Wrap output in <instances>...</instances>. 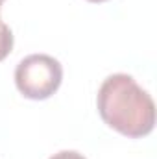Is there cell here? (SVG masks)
<instances>
[{
  "instance_id": "4",
  "label": "cell",
  "mask_w": 157,
  "mask_h": 159,
  "mask_svg": "<svg viewBox=\"0 0 157 159\" xmlns=\"http://www.w3.org/2000/svg\"><path fill=\"white\" fill-rule=\"evenodd\" d=\"M48 159H87L83 154H79L76 150H61V152H57V154H54L52 157Z\"/></svg>"
},
{
  "instance_id": "1",
  "label": "cell",
  "mask_w": 157,
  "mask_h": 159,
  "mask_svg": "<svg viewBox=\"0 0 157 159\" xmlns=\"http://www.w3.org/2000/svg\"><path fill=\"white\" fill-rule=\"evenodd\" d=\"M96 107L102 120L129 139H141L155 128L154 98L133 76L117 72L102 81L96 94Z\"/></svg>"
},
{
  "instance_id": "2",
  "label": "cell",
  "mask_w": 157,
  "mask_h": 159,
  "mask_svg": "<svg viewBox=\"0 0 157 159\" xmlns=\"http://www.w3.org/2000/svg\"><path fill=\"white\" fill-rule=\"evenodd\" d=\"M63 81L61 63L48 54H32L19 61L15 85L28 100H46L57 93Z\"/></svg>"
},
{
  "instance_id": "6",
  "label": "cell",
  "mask_w": 157,
  "mask_h": 159,
  "mask_svg": "<svg viewBox=\"0 0 157 159\" xmlns=\"http://www.w3.org/2000/svg\"><path fill=\"white\" fill-rule=\"evenodd\" d=\"M4 2H6V0H0V9H2V4H4Z\"/></svg>"
},
{
  "instance_id": "5",
  "label": "cell",
  "mask_w": 157,
  "mask_h": 159,
  "mask_svg": "<svg viewBox=\"0 0 157 159\" xmlns=\"http://www.w3.org/2000/svg\"><path fill=\"white\" fill-rule=\"evenodd\" d=\"M87 2H91V4H102V2H107V0H87Z\"/></svg>"
},
{
  "instance_id": "3",
  "label": "cell",
  "mask_w": 157,
  "mask_h": 159,
  "mask_svg": "<svg viewBox=\"0 0 157 159\" xmlns=\"http://www.w3.org/2000/svg\"><path fill=\"white\" fill-rule=\"evenodd\" d=\"M13 32H11V28L0 19V61H4L9 54H11V50H13Z\"/></svg>"
}]
</instances>
